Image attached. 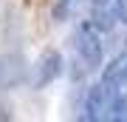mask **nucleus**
I'll list each match as a JSON object with an SVG mask.
<instances>
[{
    "mask_svg": "<svg viewBox=\"0 0 127 122\" xmlns=\"http://www.w3.org/2000/svg\"><path fill=\"white\" fill-rule=\"evenodd\" d=\"M26 77V63H23V57L20 54H9L6 60H0V85H17L20 80Z\"/></svg>",
    "mask_w": 127,
    "mask_h": 122,
    "instance_id": "obj_5",
    "label": "nucleus"
},
{
    "mask_svg": "<svg viewBox=\"0 0 127 122\" xmlns=\"http://www.w3.org/2000/svg\"><path fill=\"white\" fill-rule=\"evenodd\" d=\"M116 91L113 88H107L104 82H96V85L88 91V100H85V119H104V117H110V108H113V102H116Z\"/></svg>",
    "mask_w": 127,
    "mask_h": 122,
    "instance_id": "obj_2",
    "label": "nucleus"
},
{
    "mask_svg": "<svg viewBox=\"0 0 127 122\" xmlns=\"http://www.w3.org/2000/svg\"><path fill=\"white\" fill-rule=\"evenodd\" d=\"M73 45H76V54L82 60V65L88 71H96L102 65V37L99 28L93 26L91 20H82L73 31Z\"/></svg>",
    "mask_w": 127,
    "mask_h": 122,
    "instance_id": "obj_1",
    "label": "nucleus"
},
{
    "mask_svg": "<svg viewBox=\"0 0 127 122\" xmlns=\"http://www.w3.org/2000/svg\"><path fill=\"white\" fill-rule=\"evenodd\" d=\"M116 17L127 26V0H116Z\"/></svg>",
    "mask_w": 127,
    "mask_h": 122,
    "instance_id": "obj_8",
    "label": "nucleus"
},
{
    "mask_svg": "<svg viewBox=\"0 0 127 122\" xmlns=\"http://www.w3.org/2000/svg\"><path fill=\"white\" fill-rule=\"evenodd\" d=\"M102 82L119 94V88L127 82V51H124V54H119V57H113L107 65L102 68Z\"/></svg>",
    "mask_w": 127,
    "mask_h": 122,
    "instance_id": "obj_4",
    "label": "nucleus"
},
{
    "mask_svg": "<svg viewBox=\"0 0 127 122\" xmlns=\"http://www.w3.org/2000/svg\"><path fill=\"white\" fill-rule=\"evenodd\" d=\"M68 3H71V0H59V3H57V9H54V20H62V17H65Z\"/></svg>",
    "mask_w": 127,
    "mask_h": 122,
    "instance_id": "obj_9",
    "label": "nucleus"
},
{
    "mask_svg": "<svg viewBox=\"0 0 127 122\" xmlns=\"http://www.w3.org/2000/svg\"><path fill=\"white\" fill-rule=\"evenodd\" d=\"M93 26L96 28H99V31H107V28L110 26H113V20H110V14L107 11H104V3H99V6H96V11H93Z\"/></svg>",
    "mask_w": 127,
    "mask_h": 122,
    "instance_id": "obj_6",
    "label": "nucleus"
},
{
    "mask_svg": "<svg viewBox=\"0 0 127 122\" xmlns=\"http://www.w3.org/2000/svg\"><path fill=\"white\" fill-rule=\"evenodd\" d=\"M99 3H107V0H93V6H99Z\"/></svg>",
    "mask_w": 127,
    "mask_h": 122,
    "instance_id": "obj_11",
    "label": "nucleus"
},
{
    "mask_svg": "<svg viewBox=\"0 0 127 122\" xmlns=\"http://www.w3.org/2000/svg\"><path fill=\"white\" fill-rule=\"evenodd\" d=\"M0 119H9V111H6L3 105H0Z\"/></svg>",
    "mask_w": 127,
    "mask_h": 122,
    "instance_id": "obj_10",
    "label": "nucleus"
},
{
    "mask_svg": "<svg viewBox=\"0 0 127 122\" xmlns=\"http://www.w3.org/2000/svg\"><path fill=\"white\" fill-rule=\"evenodd\" d=\"M59 74H62V57H59V51H54V48L42 51L37 65H34V85L42 88L48 82H54Z\"/></svg>",
    "mask_w": 127,
    "mask_h": 122,
    "instance_id": "obj_3",
    "label": "nucleus"
},
{
    "mask_svg": "<svg viewBox=\"0 0 127 122\" xmlns=\"http://www.w3.org/2000/svg\"><path fill=\"white\" fill-rule=\"evenodd\" d=\"M110 119H122V122H127V94H119V97H116L113 108H110Z\"/></svg>",
    "mask_w": 127,
    "mask_h": 122,
    "instance_id": "obj_7",
    "label": "nucleus"
}]
</instances>
